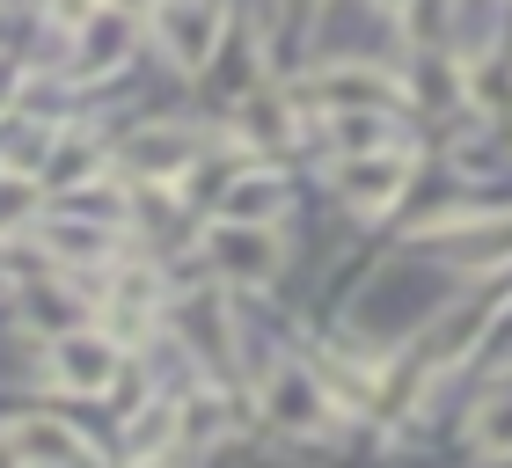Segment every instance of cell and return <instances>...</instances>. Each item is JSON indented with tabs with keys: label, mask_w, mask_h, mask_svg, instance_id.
I'll list each match as a JSON object with an SVG mask.
<instances>
[{
	"label": "cell",
	"mask_w": 512,
	"mask_h": 468,
	"mask_svg": "<svg viewBox=\"0 0 512 468\" xmlns=\"http://www.w3.org/2000/svg\"><path fill=\"white\" fill-rule=\"evenodd\" d=\"M161 8V52H169L183 74H205L227 37V8L220 0H154Z\"/></svg>",
	"instance_id": "1"
},
{
	"label": "cell",
	"mask_w": 512,
	"mask_h": 468,
	"mask_svg": "<svg viewBox=\"0 0 512 468\" xmlns=\"http://www.w3.org/2000/svg\"><path fill=\"white\" fill-rule=\"evenodd\" d=\"M205 256H213V271L235 278V286H271L278 264H286L278 227H249V220H220L213 234H205Z\"/></svg>",
	"instance_id": "2"
},
{
	"label": "cell",
	"mask_w": 512,
	"mask_h": 468,
	"mask_svg": "<svg viewBox=\"0 0 512 468\" xmlns=\"http://www.w3.org/2000/svg\"><path fill=\"white\" fill-rule=\"evenodd\" d=\"M118 373H125V351L103 330H66L52 344V381L66 395H103V388H118Z\"/></svg>",
	"instance_id": "3"
},
{
	"label": "cell",
	"mask_w": 512,
	"mask_h": 468,
	"mask_svg": "<svg viewBox=\"0 0 512 468\" xmlns=\"http://www.w3.org/2000/svg\"><path fill=\"white\" fill-rule=\"evenodd\" d=\"M300 96L322 103V110H337V117H359V110H395L410 88L395 81V74H381V66H322Z\"/></svg>",
	"instance_id": "4"
},
{
	"label": "cell",
	"mask_w": 512,
	"mask_h": 468,
	"mask_svg": "<svg viewBox=\"0 0 512 468\" xmlns=\"http://www.w3.org/2000/svg\"><path fill=\"white\" fill-rule=\"evenodd\" d=\"M0 447L15 454V468H88V439L59 417H15Z\"/></svg>",
	"instance_id": "5"
},
{
	"label": "cell",
	"mask_w": 512,
	"mask_h": 468,
	"mask_svg": "<svg viewBox=\"0 0 512 468\" xmlns=\"http://www.w3.org/2000/svg\"><path fill=\"white\" fill-rule=\"evenodd\" d=\"M264 417H271V425H286V432H322V425H330V395L315 388V373L271 366L264 373Z\"/></svg>",
	"instance_id": "6"
},
{
	"label": "cell",
	"mask_w": 512,
	"mask_h": 468,
	"mask_svg": "<svg viewBox=\"0 0 512 468\" xmlns=\"http://www.w3.org/2000/svg\"><path fill=\"white\" fill-rule=\"evenodd\" d=\"M118 161L132 176H147V183H169V176H183L198 161V132H176V125H139L125 147H118Z\"/></svg>",
	"instance_id": "7"
},
{
	"label": "cell",
	"mask_w": 512,
	"mask_h": 468,
	"mask_svg": "<svg viewBox=\"0 0 512 468\" xmlns=\"http://www.w3.org/2000/svg\"><path fill=\"white\" fill-rule=\"evenodd\" d=\"M403 183H410V154L403 147L344 161V198H352V213H388V205L403 198Z\"/></svg>",
	"instance_id": "8"
},
{
	"label": "cell",
	"mask_w": 512,
	"mask_h": 468,
	"mask_svg": "<svg viewBox=\"0 0 512 468\" xmlns=\"http://www.w3.org/2000/svg\"><path fill=\"white\" fill-rule=\"evenodd\" d=\"M176 330H191L198 344H205V359H227V351H235V322H227V308L213 293L205 300H183L176 308Z\"/></svg>",
	"instance_id": "9"
},
{
	"label": "cell",
	"mask_w": 512,
	"mask_h": 468,
	"mask_svg": "<svg viewBox=\"0 0 512 468\" xmlns=\"http://www.w3.org/2000/svg\"><path fill=\"white\" fill-rule=\"evenodd\" d=\"M278 198H286V191H278V183H264V176H256V183H235V191H227V205H220V220H249V227H271Z\"/></svg>",
	"instance_id": "10"
},
{
	"label": "cell",
	"mask_w": 512,
	"mask_h": 468,
	"mask_svg": "<svg viewBox=\"0 0 512 468\" xmlns=\"http://www.w3.org/2000/svg\"><path fill=\"white\" fill-rule=\"evenodd\" d=\"M469 447L476 454H512V395H491L469 425Z\"/></svg>",
	"instance_id": "11"
},
{
	"label": "cell",
	"mask_w": 512,
	"mask_h": 468,
	"mask_svg": "<svg viewBox=\"0 0 512 468\" xmlns=\"http://www.w3.org/2000/svg\"><path fill=\"white\" fill-rule=\"evenodd\" d=\"M37 205H44V191H37V183H22V176H0V234L30 227V220H37Z\"/></svg>",
	"instance_id": "12"
},
{
	"label": "cell",
	"mask_w": 512,
	"mask_h": 468,
	"mask_svg": "<svg viewBox=\"0 0 512 468\" xmlns=\"http://www.w3.org/2000/svg\"><path fill=\"white\" fill-rule=\"evenodd\" d=\"M88 169H96V147H88V139H59V147L44 154V176L52 183H88Z\"/></svg>",
	"instance_id": "13"
},
{
	"label": "cell",
	"mask_w": 512,
	"mask_h": 468,
	"mask_svg": "<svg viewBox=\"0 0 512 468\" xmlns=\"http://www.w3.org/2000/svg\"><path fill=\"white\" fill-rule=\"evenodd\" d=\"M161 432H176V410L169 403H154V417H139V425H132V447H154Z\"/></svg>",
	"instance_id": "14"
},
{
	"label": "cell",
	"mask_w": 512,
	"mask_h": 468,
	"mask_svg": "<svg viewBox=\"0 0 512 468\" xmlns=\"http://www.w3.org/2000/svg\"><path fill=\"white\" fill-rule=\"evenodd\" d=\"M286 8H293V15H315V8H322V0H286Z\"/></svg>",
	"instance_id": "15"
},
{
	"label": "cell",
	"mask_w": 512,
	"mask_h": 468,
	"mask_svg": "<svg viewBox=\"0 0 512 468\" xmlns=\"http://www.w3.org/2000/svg\"><path fill=\"white\" fill-rule=\"evenodd\" d=\"M132 468H176V461H161V454H147V461H132Z\"/></svg>",
	"instance_id": "16"
},
{
	"label": "cell",
	"mask_w": 512,
	"mask_h": 468,
	"mask_svg": "<svg viewBox=\"0 0 512 468\" xmlns=\"http://www.w3.org/2000/svg\"><path fill=\"white\" fill-rule=\"evenodd\" d=\"M381 8H395V15H410V8H417V0H381Z\"/></svg>",
	"instance_id": "17"
},
{
	"label": "cell",
	"mask_w": 512,
	"mask_h": 468,
	"mask_svg": "<svg viewBox=\"0 0 512 468\" xmlns=\"http://www.w3.org/2000/svg\"><path fill=\"white\" fill-rule=\"evenodd\" d=\"M110 8H154V0H110Z\"/></svg>",
	"instance_id": "18"
},
{
	"label": "cell",
	"mask_w": 512,
	"mask_h": 468,
	"mask_svg": "<svg viewBox=\"0 0 512 468\" xmlns=\"http://www.w3.org/2000/svg\"><path fill=\"white\" fill-rule=\"evenodd\" d=\"M0 468H15V454H8V447H0Z\"/></svg>",
	"instance_id": "19"
}]
</instances>
